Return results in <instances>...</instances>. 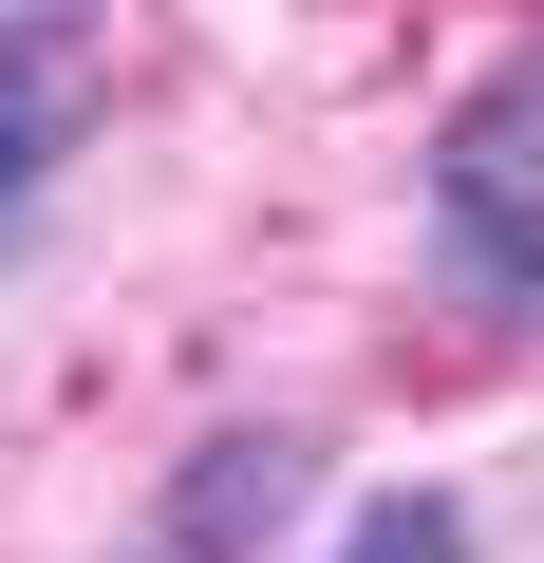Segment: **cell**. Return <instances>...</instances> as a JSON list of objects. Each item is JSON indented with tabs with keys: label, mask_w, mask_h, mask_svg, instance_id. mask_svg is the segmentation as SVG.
Instances as JSON below:
<instances>
[{
	"label": "cell",
	"mask_w": 544,
	"mask_h": 563,
	"mask_svg": "<svg viewBox=\"0 0 544 563\" xmlns=\"http://www.w3.org/2000/svg\"><path fill=\"white\" fill-rule=\"evenodd\" d=\"M20 20H76V0H20Z\"/></svg>",
	"instance_id": "5b68a950"
},
{
	"label": "cell",
	"mask_w": 544,
	"mask_h": 563,
	"mask_svg": "<svg viewBox=\"0 0 544 563\" xmlns=\"http://www.w3.org/2000/svg\"><path fill=\"white\" fill-rule=\"evenodd\" d=\"M301 488H320V432L244 413V432H207V451L169 470V507H151V563H244V544H282V526H301Z\"/></svg>",
	"instance_id": "7a4b0ae2"
},
{
	"label": "cell",
	"mask_w": 544,
	"mask_h": 563,
	"mask_svg": "<svg viewBox=\"0 0 544 563\" xmlns=\"http://www.w3.org/2000/svg\"><path fill=\"white\" fill-rule=\"evenodd\" d=\"M432 263H451V301L544 320V38L488 57L432 132Z\"/></svg>",
	"instance_id": "6da1fadb"
},
{
	"label": "cell",
	"mask_w": 544,
	"mask_h": 563,
	"mask_svg": "<svg viewBox=\"0 0 544 563\" xmlns=\"http://www.w3.org/2000/svg\"><path fill=\"white\" fill-rule=\"evenodd\" d=\"M320 563H469V488H376Z\"/></svg>",
	"instance_id": "277c9868"
},
{
	"label": "cell",
	"mask_w": 544,
	"mask_h": 563,
	"mask_svg": "<svg viewBox=\"0 0 544 563\" xmlns=\"http://www.w3.org/2000/svg\"><path fill=\"white\" fill-rule=\"evenodd\" d=\"M76 169V76H57V38H20L0 20V244H20V207Z\"/></svg>",
	"instance_id": "3957f363"
}]
</instances>
